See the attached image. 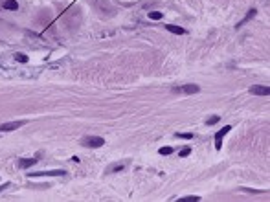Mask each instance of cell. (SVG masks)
<instances>
[{
    "label": "cell",
    "instance_id": "obj_8",
    "mask_svg": "<svg viewBox=\"0 0 270 202\" xmlns=\"http://www.w3.org/2000/svg\"><path fill=\"white\" fill-rule=\"evenodd\" d=\"M166 30H167V31H171V33H176V35H184V33H186L184 28L175 26V24H166Z\"/></svg>",
    "mask_w": 270,
    "mask_h": 202
},
{
    "label": "cell",
    "instance_id": "obj_15",
    "mask_svg": "<svg viewBox=\"0 0 270 202\" xmlns=\"http://www.w3.org/2000/svg\"><path fill=\"white\" fill-rule=\"evenodd\" d=\"M158 153H160V154H164V156H167V154H171V153H173V147H160V149H158Z\"/></svg>",
    "mask_w": 270,
    "mask_h": 202
},
{
    "label": "cell",
    "instance_id": "obj_19",
    "mask_svg": "<svg viewBox=\"0 0 270 202\" xmlns=\"http://www.w3.org/2000/svg\"><path fill=\"white\" fill-rule=\"evenodd\" d=\"M6 187H9V184H7V182H6V184H2V186H0V193H2V191H4V189H6Z\"/></svg>",
    "mask_w": 270,
    "mask_h": 202
},
{
    "label": "cell",
    "instance_id": "obj_5",
    "mask_svg": "<svg viewBox=\"0 0 270 202\" xmlns=\"http://www.w3.org/2000/svg\"><path fill=\"white\" fill-rule=\"evenodd\" d=\"M26 121H11V123H2L0 125V132H7V131H15V129H19L22 127Z\"/></svg>",
    "mask_w": 270,
    "mask_h": 202
},
{
    "label": "cell",
    "instance_id": "obj_17",
    "mask_svg": "<svg viewBox=\"0 0 270 202\" xmlns=\"http://www.w3.org/2000/svg\"><path fill=\"white\" fill-rule=\"evenodd\" d=\"M191 154V147H186V149H182L180 153H178V156H182V158H186V156H189Z\"/></svg>",
    "mask_w": 270,
    "mask_h": 202
},
{
    "label": "cell",
    "instance_id": "obj_7",
    "mask_svg": "<svg viewBox=\"0 0 270 202\" xmlns=\"http://www.w3.org/2000/svg\"><path fill=\"white\" fill-rule=\"evenodd\" d=\"M37 160H39V156H35V158H22V160H19V167H22V169H28V167L35 165V163H37Z\"/></svg>",
    "mask_w": 270,
    "mask_h": 202
},
{
    "label": "cell",
    "instance_id": "obj_3",
    "mask_svg": "<svg viewBox=\"0 0 270 202\" xmlns=\"http://www.w3.org/2000/svg\"><path fill=\"white\" fill-rule=\"evenodd\" d=\"M66 171L64 169H55V171H35V173H30L28 177H64Z\"/></svg>",
    "mask_w": 270,
    "mask_h": 202
},
{
    "label": "cell",
    "instance_id": "obj_14",
    "mask_svg": "<svg viewBox=\"0 0 270 202\" xmlns=\"http://www.w3.org/2000/svg\"><path fill=\"white\" fill-rule=\"evenodd\" d=\"M15 59L24 64V62H28V55H26V53H15Z\"/></svg>",
    "mask_w": 270,
    "mask_h": 202
},
{
    "label": "cell",
    "instance_id": "obj_1",
    "mask_svg": "<svg viewBox=\"0 0 270 202\" xmlns=\"http://www.w3.org/2000/svg\"><path fill=\"white\" fill-rule=\"evenodd\" d=\"M81 145L83 147H90V149H98V147H103L105 145V140L99 138V136H86L81 140Z\"/></svg>",
    "mask_w": 270,
    "mask_h": 202
},
{
    "label": "cell",
    "instance_id": "obj_12",
    "mask_svg": "<svg viewBox=\"0 0 270 202\" xmlns=\"http://www.w3.org/2000/svg\"><path fill=\"white\" fill-rule=\"evenodd\" d=\"M162 17H164V13H160V11H151L149 13V19L151 20H160Z\"/></svg>",
    "mask_w": 270,
    "mask_h": 202
},
{
    "label": "cell",
    "instance_id": "obj_6",
    "mask_svg": "<svg viewBox=\"0 0 270 202\" xmlns=\"http://www.w3.org/2000/svg\"><path fill=\"white\" fill-rule=\"evenodd\" d=\"M175 92H186V94H197L200 92V86L199 85H184L180 88H175Z\"/></svg>",
    "mask_w": 270,
    "mask_h": 202
},
{
    "label": "cell",
    "instance_id": "obj_18",
    "mask_svg": "<svg viewBox=\"0 0 270 202\" xmlns=\"http://www.w3.org/2000/svg\"><path fill=\"white\" fill-rule=\"evenodd\" d=\"M219 120H221L219 116H211V118L206 120V123H208V125H215V123H219Z\"/></svg>",
    "mask_w": 270,
    "mask_h": 202
},
{
    "label": "cell",
    "instance_id": "obj_10",
    "mask_svg": "<svg viewBox=\"0 0 270 202\" xmlns=\"http://www.w3.org/2000/svg\"><path fill=\"white\" fill-rule=\"evenodd\" d=\"M2 7L4 9H9V11H17L19 9V4H17V0H6L2 4Z\"/></svg>",
    "mask_w": 270,
    "mask_h": 202
},
{
    "label": "cell",
    "instance_id": "obj_4",
    "mask_svg": "<svg viewBox=\"0 0 270 202\" xmlns=\"http://www.w3.org/2000/svg\"><path fill=\"white\" fill-rule=\"evenodd\" d=\"M250 94H255V96H268L270 88L268 86H263V85H254V86H250Z\"/></svg>",
    "mask_w": 270,
    "mask_h": 202
},
{
    "label": "cell",
    "instance_id": "obj_13",
    "mask_svg": "<svg viewBox=\"0 0 270 202\" xmlns=\"http://www.w3.org/2000/svg\"><path fill=\"white\" fill-rule=\"evenodd\" d=\"M175 136L176 138H184V140H191L193 138V132H176Z\"/></svg>",
    "mask_w": 270,
    "mask_h": 202
},
{
    "label": "cell",
    "instance_id": "obj_9",
    "mask_svg": "<svg viewBox=\"0 0 270 202\" xmlns=\"http://www.w3.org/2000/svg\"><path fill=\"white\" fill-rule=\"evenodd\" d=\"M255 15H257V9H255V7H252V9H248V13H246V17H245V19L241 20L239 24H237V28H241V26H245V24H246V22H248L250 19H254Z\"/></svg>",
    "mask_w": 270,
    "mask_h": 202
},
{
    "label": "cell",
    "instance_id": "obj_16",
    "mask_svg": "<svg viewBox=\"0 0 270 202\" xmlns=\"http://www.w3.org/2000/svg\"><path fill=\"white\" fill-rule=\"evenodd\" d=\"M180 200H184V202H199V200H200V197L193 195V197H184V199H180Z\"/></svg>",
    "mask_w": 270,
    "mask_h": 202
},
{
    "label": "cell",
    "instance_id": "obj_11",
    "mask_svg": "<svg viewBox=\"0 0 270 202\" xmlns=\"http://www.w3.org/2000/svg\"><path fill=\"white\" fill-rule=\"evenodd\" d=\"M123 167H125V163H112V165L107 169V173L110 175V173H116V171H123Z\"/></svg>",
    "mask_w": 270,
    "mask_h": 202
},
{
    "label": "cell",
    "instance_id": "obj_2",
    "mask_svg": "<svg viewBox=\"0 0 270 202\" xmlns=\"http://www.w3.org/2000/svg\"><path fill=\"white\" fill-rule=\"evenodd\" d=\"M230 131H231V125H224L221 131H217V132H215V149H217V151H221V149H222V138L228 134Z\"/></svg>",
    "mask_w": 270,
    "mask_h": 202
}]
</instances>
